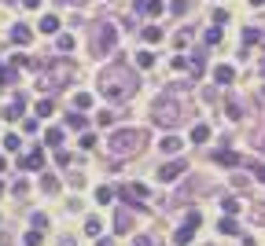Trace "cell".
<instances>
[{
  "instance_id": "6da1fadb",
  "label": "cell",
  "mask_w": 265,
  "mask_h": 246,
  "mask_svg": "<svg viewBox=\"0 0 265 246\" xmlns=\"http://www.w3.org/2000/svg\"><path fill=\"white\" fill-rule=\"evenodd\" d=\"M99 92L107 99H129L132 92H136V77H132L125 66H111V70H103V77H99Z\"/></svg>"
},
{
  "instance_id": "7a4b0ae2",
  "label": "cell",
  "mask_w": 265,
  "mask_h": 246,
  "mask_svg": "<svg viewBox=\"0 0 265 246\" xmlns=\"http://www.w3.org/2000/svg\"><path fill=\"white\" fill-rule=\"evenodd\" d=\"M140 140H144V132H136V129H118L114 136H111V155H114V158L132 155V151L140 147Z\"/></svg>"
},
{
  "instance_id": "3957f363",
  "label": "cell",
  "mask_w": 265,
  "mask_h": 246,
  "mask_svg": "<svg viewBox=\"0 0 265 246\" xmlns=\"http://www.w3.org/2000/svg\"><path fill=\"white\" fill-rule=\"evenodd\" d=\"M155 122L158 125H173L177 122V103L173 99H162V103L155 107Z\"/></svg>"
},
{
  "instance_id": "277c9868",
  "label": "cell",
  "mask_w": 265,
  "mask_h": 246,
  "mask_svg": "<svg viewBox=\"0 0 265 246\" xmlns=\"http://www.w3.org/2000/svg\"><path fill=\"white\" fill-rule=\"evenodd\" d=\"M181 173H184V162H166L162 169H158V180L173 184V180H181Z\"/></svg>"
},
{
  "instance_id": "5b68a950",
  "label": "cell",
  "mask_w": 265,
  "mask_h": 246,
  "mask_svg": "<svg viewBox=\"0 0 265 246\" xmlns=\"http://www.w3.org/2000/svg\"><path fill=\"white\" fill-rule=\"evenodd\" d=\"M30 41H33V30H30L26 22H15V26H11V44H19V48H26Z\"/></svg>"
},
{
  "instance_id": "8992f818",
  "label": "cell",
  "mask_w": 265,
  "mask_h": 246,
  "mask_svg": "<svg viewBox=\"0 0 265 246\" xmlns=\"http://www.w3.org/2000/svg\"><path fill=\"white\" fill-rule=\"evenodd\" d=\"M132 11L136 15H162V0H136Z\"/></svg>"
},
{
  "instance_id": "52a82bcc",
  "label": "cell",
  "mask_w": 265,
  "mask_h": 246,
  "mask_svg": "<svg viewBox=\"0 0 265 246\" xmlns=\"http://www.w3.org/2000/svg\"><path fill=\"white\" fill-rule=\"evenodd\" d=\"M96 44H99V52H111V48H114V26H103V30L96 33Z\"/></svg>"
},
{
  "instance_id": "ba28073f",
  "label": "cell",
  "mask_w": 265,
  "mask_h": 246,
  "mask_svg": "<svg viewBox=\"0 0 265 246\" xmlns=\"http://www.w3.org/2000/svg\"><path fill=\"white\" fill-rule=\"evenodd\" d=\"M118 195H122L125 202H132V198H148V188H144V184H125Z\"/></svg>"
},
{
  "instance_id": "9c48e42d",
  "label": "cell",
  "mask_w": 265,
  "mask_h": 246,
  "mask_svg": "<svg viewBox=\"0 0 265 246\" xmlns=\"http://www.w3.org/2000/svg\"><path fill=\"white\" fill-rule=\"evenodd\" d=\"M22 107H26V99H22V96H15V99L8 103V107H4V114H0V118H8V122H15V118H22Z\"/></svg>"
},
{
  "instance_id": "30bf717a",
  "label": "cell",
  "mask_w": 265,
  "mask_h": 246,
  "mask_svg": "<svg viewBox=\"0 0 265 246\" xmlns=\"http://www.w3.org/2000/svg\"><path fill=\"white\" fill-rule=\"evenodd\" d=\"M41 165H44V151L41 147H33L30 155L22 158V169H41Z\"/></svg>"
},
{
  "instance_id": "8fae6325",
  "label": "cell",
  "mask_w": 265,
  "mask_h": 246,
  "mask_svg": "<svg viewBox=\"0 0 265 246\" xmlns=\"http://www.w3.org/2000/svg\"><path fill=\"white\" fill-rule=\"evenodd\" d=\"M158 147H162V155H177V151L184 147V140H181V136H162V143H158Z\"/></svg>"
},
{
  "instance_id": "7c38bea8",
  "label": "cell",
  "mask_w": 265,
  "mask_h": 246,
  "mask_svg": "<svg viewBox=\"0 0 265 246\" xmlns=\"http://www.w3.org/2000/svg\"><path fill=\"white\" fill-rule=\"evenodd\" d=\"M217 231H221V235H240V224H236V217L225 213L221 221H217Z\"/></svg>"
},
{
  "instance_id": "4fadbf2b",
  "label": "cell",
  "mask_w": 265,
  "mask_h": 246,
  "mask_svg": "<svg viewBox=\"0 0 265 246\" xmlns=\"http://www.w3.org/2000/svg\"><path fill=\"white\" fill-rule=\"evenodd\" d=\"M214 81L217 85H232L236 81V70H232V66H214Z\"/></svg>"
},
{
  "instance_id": "5bb4252c",
  "label": "cell",
  "mask_w": 265,
  "mask_h": 246,
  "mask_svg": "<svg viewBox=\"0 0 265 246\" xmlns=\"http://www.w3.org/2000/svg\"><path fill=\"white\" fill-rule=\"evenodd\" d=\"M191 235H195V228H191V224H188V221H184V228H177V235H173V243H177V246H188V243H191Z\"/></svg>"
},
{
  "instance_id": "9a60e30c",
  "label": "cell",
  "mask_w": 265,
  "mask_h": 246,
  "mask_svg": "<svg viewBox=\"0 0 265 246\" xmlns=\"http://www.w3.org/2000/svg\"><path fill=\"white\" fill-rule=\"evenodd\" d=\"M59 26H63V22H59V15H44L37 30H41V33H59Z\"/></svg>"
},
{
  "instance_id": "2e32d148",
  "label": "cell",
  "mask_w": 265,
  "mask_h": 246,
  "mask_svg": "<svg viewBox=\"0 0 265 246\" xmlns=\"http://www.w3.org/2000/svg\"><path fill=\"white\" fill-rule=\"evenodd\" d=\"M210 140V125H195L191 129V143H207Z\"/></svg>"
},
{
  "instance_id": "e0dca14e",
  "label": "cell",
  "mask_w": 265,
  "mask_h": 246,
  "mask_svg": "<svg viewBox=\"0 0 265 246\" xmlns=\"http://www.w3.org/2000/svg\"><path fill=\"white\" fill-rule=\"evenodd\" d=\"M217 162H221V165H228V169H232V165H240V155H236V151H228V147H225L221 155H217Z\"/></svg>"
},
{
  "instance_id": "ac0fdd59",
  "label": "cell",
  "mask_w": 265,
  "mask_h": 246,
  "mask_svg": "<svg viewBox=\"0 0 265 246\" xmlns=\"http://www.w3.org/2000/svg\"><path fill=\"white\" fill-rule=\"evenodd\" d=\"M66 125L74 132H85V114H74V110H70V114H66Z\"/></svg>"
},
{
  "instance_id": "d6986e66",
  "label": "cell",
  "mask_w": 265,
  "mask_h": 246,
  "mask_svg": "<svg viewBox=\"0 0 265 246\" xmlns=\"http://www.w3.org/2000/svg\"><path fill=\"white\" fill-rule=\"evenodd\" d=\"M44 143H48V147H59V143H63V129H48L44 132Z\"/></svg>"
},
{
  "instance_id": "ffe728a7",
  "label": "cell",
  "mask_w": 265,
  "mask_h": 246,
  "mask_svg": "<svg viewBox=\"0 0 265 246\" xmlns=\"http://www.w3.org/2000/svg\"><path fill=\"white\" fill-rule=\"evenodd\" d=\"M74 107L77 110H89L92 107V96H89V92H77V96H74Z\"/></svg>"
},
{
  "instance_id": "44dd1931",
  "label": "cell",
  "mask_w": 265,
  "mask_h": 246,
  "mask_svg": "<svg viewBox=\"0 0 265 246\" xmlns=\"http://www.w3.org/2000/svg\"><path fill=\"white\" fill-rule=\"evenodd\" d=\"M136 66H140V70H151V66H155V55H151V52H140V55H136Z\"/></svg>"
},
{
  "instance_id": "7402d4cb",
  "label": "cell",
  "mask_w": 265,
  "mask_h": 246,
  "mask_svg": "<svg viewBox=\"0 0 265 246\" xmlns=\"http://www.w3.org/2000/svg\"><path fill=\"white\" fill-rule=\"evenodd\" d=\"M144 41H148V44L162 41V30H158V26H148V30H144Z\"/></svg>"
},
{
  "instance_id": "603a6c76",
  "label": "cell",
  "mask_w": 265,
  "mask_h": 246,
  "mask_svg": "<svg viewBox=\"0 0 265 246\" xmlns=\"http://www.w3.org/2000/svg\"><path fill=\"white\" fill-rule=\"evenodd\" d=\"M114 228H118V231H125V228H129V210H118V217H114Z\"/></svg>"
},
{
  "instance_id": "cb8c5ba5",
  "label": "cell",
  "mask_w": 265,
  "mask_h": 246,
  "mask_svg": "<svg viewBox=\"0 0 265 246\" xmlns=\"http://www.w3.org/2000/svg\"><path fill=\"white\" fill-rule=\"evenodd\" d=\"M22 243H26V246H41V243H44V235H41V231H26Z\"/></svg>"
},
{
  "instance_id": "d4e9b609",
  "label": "cell",
  "mask_w": 265,
  "mask_h": 246,
  "mask_svg": "<svg viewBox=\"0 0 265 246\" xmlns=\"http://www.w3.org/2000/svg\"><path fill=\"white\" fill-rule=\"evenodd\" d=\"M19 147H22V140H19V136H15V132H11V136H8V140H4V151H11V155H15V151H19Z\"/></svg>"
},
{
  "instance_id": "484cf974",
  "label": "cell",
  "mask_w": 265,
  "mask_h": 246,
  "mask_svg": "<svg viewBox=\"0 0 265 246\" xmlns=\"http://www.w3.org/2000/svg\"><path fill=\"white\" fill-rule=\"evenodd\" d=\"M52 110H56V103H52V99H41V103H37V114H41V118H48Z\"/></svg>"
},
{
  "instance_id": "4316f807",
  "label": "cell",
  "mask_w": 265,
  "mask_h": 246,
  "mask_svg": "<svg viewBox=\"0 0 265 246\" xmlns=\"http://www.w3.org/2000/svg\"><path fill=\"white\" fill-rule=\"evenodd\" d=\"M262 41V30H243V44H258Z\"/></svg>"
},
{
  "instance_id": "83f0119b",
  "label": "cell",
  "mask_w": 265,
  "mask_h": 246,
  "mask_svg": "<svg viewBox=\"0 0 265 246\" xmlns=\"http://www.w3.org/2000/svg\"><path fill=\"white\" fill-rule=\"evenodd\" d=\"M221 37H225V30H217V26L207 30V44H221Z\"/></svg>"
},
{
  "instance_id": "f1b7e54d",
  "label": "cell",
  "mask_w": 265,
  "mask_h": 246,
  "mask_svg": "<svg viewBox=\"0 0 265 246\" xmlns=\"http://www.w3.org/2000/svg\"><path fill=\"white\" fill-rule=\"evenodd\" d=\"M74 48V37H70V33H59V52H70Z\"/></svg>"
},
{
  "instance_id": "f546056e",
  "label": "cell",
  "mask_w": 265,
  "mask_h": 246,
  "mask_svg": "<svg viewBox=\"0 0 265 246\" xmlns=\"http://www.w3.org/2000/svg\"><path fill=\"white\" fill-rule=\"evenodd\" d=\"M41 191H59V180L56 176H41Z\"/></svg>"
},
{
  "instance_id": "4dcf8cb0",
  "label": "cell",
  "mask_w": 265,
  "mask_h": 246,
  "mask_svg": "<svg viewBox=\"0 0 265 246\" xmlns=\"http://www.w3.org/2000/svg\"><path fill=\"white\" fill-rule=\"evenodd\" d=\"M225 213H228V217H236V213H240V202H236V198H225Z\"/></svg>"
},
{
  "instance_id": "1f68e13d",
  "label": "cell",
  "mask_w": 265,
  "mask_h": 246,
  "mask_svg": "<svg viewBox=\"0 0 265 246\" xmlns=\"http://www.w3.org/2000/svg\"><path fill=\"white\" fill-rule=\"evenodd\" d=\"M77 143H81L85 151H92V147H96V136H92V132H81V140H77Z\"/></svg>"
},
{
  "instance_id": "d6a6232c",
  "label": "cell",
  "mask_w": 265,
  "mask_h": 246,
  "mask_svg": "<svg viewBox=\"0 0 265 246\" xmlns=\"http://www.w3.org/2000/svg\"><path fill=\"white\" fill-rule=\"evenodd\" d=\"M111 198H114L111 188H96V202H111Z\"/></svg>"
},
{
  "instance_id": "836d02e7",
  "label": "cell",
  "mask_w": 265,
  "mask_h": 246,
  "mask_svg": "<svg viewBox=\"0 0 265 246\" xmlns=\"http://www.w3.org/2000/svg\"><path fill=\"white\" fill-rule=\"evenodd\" d=\"M85 235H99V221H96V217H89V221H85Z\"/></svg>"
},
{
  "instance_id": "e575fe53",
  "label": "cell",
  "mask_w": 265,
  "mask_h": 246,
  "mask_svg": "<svg viewBox=\"0 0 265 246\" xmlns=\"http://www.w3.org/2000/svg\"><path fill=\"white\" fill-rule=\"evenodd\" d=\"M170 11H173V15H184V11H188V0H173V4H170Z\"/></svg>"
},
{
  "instance_id": "d590c367",
  "label": "cell",
  "mask_w": 265,
  "mask_h": 246,
  "mask_svg": "<svg viewBox=\"0 0 265 246\" xmlns=\"http://www.w3.org/2000/svg\"><path fill=\"white\" fill-rule=\"evenodd\" d=\"M96 122H99V125H114V114H111V110H103V114H96Z\"/></svg>"
},
{
  "instance_id": "8d00e7d4",
  "label": "cell",
  "mask_w": 265,
  "mask_h": 246,
  "mask_svg": "<svg viewBox=\"0 0 265 246\" xmlns=\"http://www.w3.org/2000/svg\"><path fill=\"white\" fill-rule=\"evenodd\" d=\"M22 8H30V11H37V8H41V0H22Z\"/></svg>"
},
{
  "instance_id": "74e56055",
  "label": "cell",
  "mask_w": 265,
  "mask_h": 246,
  "mask_svg": "<svg viewBox=\"0 0 265 246\" xmlns=\"http://www.w3.org/2000/svg\"><path fill=\"white\" fill-rule=\"evenodd\" d=\"M132 246H151V239H148V235H140V239H136Z\"/></svg>"
},
{
  "instance_id": "f35d334b",
  "label": "cell",
  "mask_w": 265,
  "mask_h": 246,
  "mask_svg": "<svg viewBox=\"0 0 265 246\" xmlns=\"http://www.w3.org/2000/svg\"><path fill=\"white\" fill-rule=\"evenodd\" d=\"M254 173H258V180H262V184H265V165H258V169H254Z\"/></svg>"
},
{
  "instance_id": "ab89813d",
  "label": "cell",
  "mask_w": 265,
  "mask_h": 246,
  "mask_svg": "<svg viewBox=\"0 0 265 246\" xmlns=\"http://www.w3.org/2000/svg\"><path fill=\"white\" fill-rule=\"evenodd\" d=\"M96 246H114V243H111V239H99V243Z\"/></svg>"
},
{
  "instance_id": "60d3db41",
  "label": "cell",
  "mask_w": 265,
  "mask_h": 246,
  "mask_svg": "<svg viewBox=\"0 0 265 246\" xmlns=\"http://www.w3.org/2000/svg\"><path fill=\"white\" fill-rule=\"evenodd\" d=\"M262 4H265V0H250V8H262Z\"/></svg>"
},
{
  "instance_id": "b9f144b4",
  "label": "cell",
  "mask_w": 265,
  "mask_h": 246,
  "mask_svg": "<svg viewBox=\"0 0 265 246\" xmlns=\"http://www.w3.org/2000/svg\"><path fill=\"white\" fill-rule=\"evenodd\" d=\"M59 4H77V0H59Z\"/></svg>"
},
{
  "instance_id": "7bdbcfd3",
  "label": "cell",
  "mask_w": 265,
  "mask_h": 246,
  "mask_svg": "<svg viewBox=\"0 0 265 246\" xmlns=\"http://www.w3.org/2000/svg\"><path fill=\"white\" fill-rule=\"evenodd\" d=\"M0 195H4V184H0Z\"/></svg>"
},
{
  "instance_id": "ee69618b",
  "label": "cell",
  "mask_w": 265,
  "mask_h": 246,
  "mask_svg": "<svg viewBox=\"0 0 265 246\" xmlns=\"http://www.w3.org/2000/svg\"><path fill=\"white\" fill-rule=\"evenodd\" d=\"M262 74H265V63H262Z\"/></svg>"
},
{
  "instance_id": "f6af8a7d",
  "label": "cell",
  "mask_w": 265,
  "mask_h": 246,
  "mask_svg": "<svg viewBox=\"0 0 265 246\" xmlns=\"http://www.w3.org/2000/svg\"><path fill=\"white\" fill-rule=\"evenodd\" d=\"M262 147H265V143H262Z\"/></svg>"
}]
</instances>
